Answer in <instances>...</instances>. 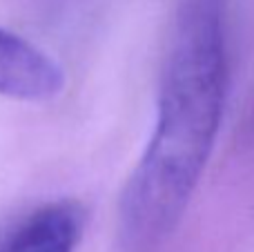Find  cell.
Segmentation results:
<instances>
[{"label": "cell", "instance_id": "cell-3", "mask_svg": "<svg viewBox=\"0 0 254 252\" xmlns=\"http://www.w3.org/2000/svg\"><path fill=\"white\" fill-rule=\"evenodd\" d=\"M85 210L69 199L52 201L27 214L0 241V252H74L83 237Z\"/></svg>", "mask_w": 254, "mask_h": 252}, {"label": "cell", "instance_id": "cell-2", "mask_svg": "<svg viewBox=\"0 0 254 252\" xmlns=\"http://www.w3.org/2000/svg\"><path fill=\"white\" fill-rule=\"evenodd\" d=\"M65 87L63 67L40 47L0 27V94L45 103Z\"/></svg>", "mask_w": 254, "mask_h": 252}, {"label": "cell", "instance_id": "cell-1", "mask_svg": "<svg viewBox=\"0 0 254 252\" xmlns=\"http://www.w3.org/2000/svg\"><path fill=\"white\" fill-rule=\"evenodd\" d=\"M225 83L221 0H188L163 65L154 132L121 196L123 252H154L179 226L219 134Z\"/></svg>", "mask_w": 254, "mask_h": 252}]
</instances>
